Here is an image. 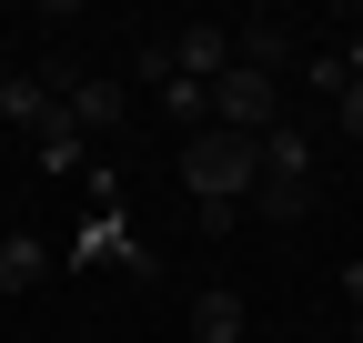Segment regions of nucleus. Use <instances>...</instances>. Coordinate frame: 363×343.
I'll list each match as a JSON object with an SVG mask.
<instances>
[{"instance_id":"nucleus-1","label":"nucleus","mask_w":363,"mask_h":343,"mask_svg":"<svg viewBox=\"0 0 363 343\" xmlns=\"http://www.w3.org/2000/svg\"><path fill=\"white\" fill-rule=\"evenodd\" d=\"M252 182H262V152L242 132H192L182 142V192H202V223L212 232L233 223V192H252Z\"/></svg>"},{"instance_id":"nucleus-2","label":"nucleus","mask_w":363,"mask_h":343,"mask_svg":"<svg viewBox=\"0 0 363 343\" xmlns=\"http://www.w3.org/2000/svg\"><path fill=\"white\" fill-rule=\"evenodd\" d=\"M272 121H283V101H272V81H262V71H242V61H233V71L212 81V132H242V142H262Z\"/></svg>"},{"instance_id":"nucleus-3","label":"nucleus","mask_w":363,"mask_h":343,"mask_svg":"<svg viewBox=\"0 0 363 343\" xmlns=\"http://www.w3.org/2000/svg\"><path fill=\"white\" fill-rule=\"evenodd\" d=\"M0 132H30V142H61V132H71V111H61L51 91H40V81H21V71H11V81H0Z\"/></svg>"},{"instance_id":"nucleus-4","label":"nucleus","mask_w":363,"mask_h":343,"mask_svg":"<svg viewBox=\"0 0 363 343\" xmlns=\"http://www.w3.org/2000/svg\"><path fill=\"white\" fill-rule=\"evenodd\" d=\"M172 71L182 81H222V71H233V30H222V21H192V30L172 40Z\"/></svg>"},{"instance_id":"nucleus-5","label":"nucleus","mask_w":363,"mask_h":343,"mask_svg":"<svg viewBox=\"0 0 363 343\" xmlns=\"http://www.w3.org/2000/svg\"><path fill=\"white\" fill-rule=\"evenodd\" d=\"M252 152H262V182H313V142H303V121H272Z\"/></svg>"},{"instance_id":"nucleus-6","label":"nucleus","mask_w":363,"mask_h":343,"mask_svg":"<svg viewBox=\"0 0 363 343\" xmlns=\"http://www.w3.org/2000/svg\"><path fill=\"white\" fill-rule=\"evenodd\" d=\"M61 111H71V132H81V142H91V132H111V121H121V111H131V91H121V81H81V91H71V101H61Z\"/></svg>"},{"instance_id":"nucleus-7","label":"nucleus","mask_w":363,"mask_h":343,"mask_svg":"<svg viewBox=\"0 0 363 343\" xmlns=\"http://www.w3.org/2000/svg\"><path fill=\"white\" fill-rule=\"evenodd\" d=\"M192 343H242V293L233 283H212L202 303H192Z\"/></svg>"},{"instance_id":"nucleus-8","label":"nucleus","mask_w":363,"mask_h":343,"mask_svg":"<svg viewBox=\"0 0 363 343\" xmlns=\"http://www.w3.org/2000/svg\"><path fill=\"white\" fill-rule=\"evenodd\" d=\"M101 252H121V263H142V252H131V223H121V202H111V212H91V223H81L71 263H101Z\"/></svg>"},{"instance_id":"nucleus-9","label":"nucleus","mask_w":363,"mask_h":343,"mask_svg":"<svg viewBox=\"0 0 363 343\" xmlns=\"http://www.w3.org/2000/svg\"><path fill=\"white\" fill-rule=\"evenodd\" d=\"M233 61L272 81V71H283V61H293V30H272V21H252V30H233Z\"/></svg>"},{"instance_id":"nucleus-10","label":"nucleus","mask_w":363,"mask_h":343,"mask_svg":"<svg viewBox=\"0 0 363 343\" xmlns=\"http://www.w3.org/2000/svg\"><path fill=\"white\" fill-rule=\"evenodd\" d=\"M40 273H51V252H40L30 232H11V242H0V293H21V283H40Z\"/></svg>"},{"instance_id":"nucleus-11","label":"nucleus","mask_w":363,"mask_h":343,"mask_svg":"<svg viewBox=\"0 0 363 343\" xmlns=\"http://www.w3.org/2000/svg\"><path fill=\"white\" fill-rule=\"evenodd\" d=\"M162 101H172L182 121H202V132H212V81H182V71H172V91H162Z\"/></svg>"},{"instance_id":"nucleus-12","label":"nucleus","mask_w":363,"mask_h":343,"mask_svg":"<svg viewBox=\"0 0 363 343\" xmlns=\"http://www.w3.org/2000/svg\"><path fill=\"white\" fill-rule=\"evenodd\" d=\"M303 202H313V182H262V223H303Z\"/></svg>"},{"instance_id":"nucleus-13","label":"nucleus","mask_w":363,"mask_h":343,"mask_svg":"<svg viewBox=\"0 0 363 343\" xmlns=\"http://www.w3.org/2000/svg\"><path fill=\"white\" fill-rule=\"evenodd\" d=\"M131 71H142V81H162V91H172V40H142V51H131Z\"/></svg>"},{"instance_id":"nucleus-14","label":"nucleus","mask_w":363,"mask_h":343,"mask_svg":"<svg viewBox=\"0 0 363 343\" xmlns=\"http://www.w3.org/2000/svg\"><path fill=\"white\" fill-rule=\"evenodd\" d=\"M81 152H91L81 132H61V142H40V172H81Z\"/></svg>"},{"instance_id":"nucleus-15","label":"nucleus","mask_w":363,"mask_h":343,"mask_svg":"<svg viewBox=\"0 0 363 343\" xmlns=\"http://www.w3.org/2000/svg\"><path fill=\"white\" fill-rule=\"evenodd\" d=\"M333 101H343V142H363V81H343Z\"/></svg>"},{"instance_id":"nucleus-16","label":"nucleus","mask_w":363,"mask_h":343,"mask_svg":"<svg viewBox=\"0 0 363 343\" xmlns=\"http://www.w3.org/2000/svg\"><path fill=\"white\" fill-rule=\"evenodd\" d=\"M343 293H353V313H363V263H353V273H343Z\"/></svg>"},{"instance_id":"nucleus-17","label":"nucleus","mask_w":363,"mask_h":343,"mask_svg":"<svg viewBox=\"0 0 363 343\" xmlns=\"http://www.w3.org/2000/svg\"><path fill=\"white\" fill-rule=\"evenodd\" d=\"M343 81H363V40H353V51H343Z\"/></svg>"},{"instance_id":"nucleus-18","label":"nucleus","mask_w":363,"mask_h":343,"mask_svg":"<svg viewBox=\"0 0 363 343\" xmlns=\"http://www.w3.org/2000/svg\"><path fill=\"white\" fill-rule=\"evenodd\" d=\"M353 343H363V313H353Z\"/></svg>"},{"instance_id":"nucleus-19","label":"nucleus","mask_w":363,"mask_h":343,"mask_svg":"<svg viewBox=\"0 0 363 343\" xmlns=\"http://www.w3.org/2000/svg\"><path fill=\"white\" fill-rule=\"evenodd\" d=\"M0 81H11V61H0Z\"/></svg>"}]
</instances>
